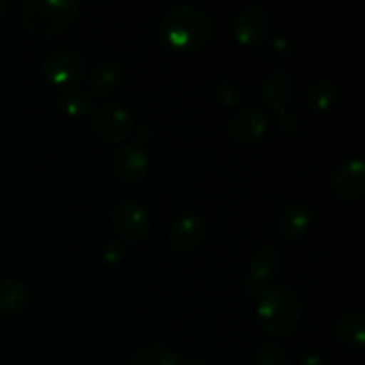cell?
Returning a JSON list of instances; mask_svg holds the SVG:
<instances>
[{
	"instance_id": "ac0fdd59",
	"label": "cell",
	"mask_w": 365,
	"mask_h": 365,
	"mask_svg": "<svg viewBox=\"0 0 365 365\" xmlns=\"http://www.w3.org/2000/svg\"><path fill=\"white\" fill-rule=\"evenodd\" d=\"M337 102V86L331 78L319 77L312 81L307 89V103L316 113H327Z\"/></svg>"
},
{
	"instance_id": "8992f818",
	"label": "cell",
	"mask_w": 365,
	"mask_h": 365,
	"mask_svg": "<svg viewBox=\"0 0 365 365\" xmlns=\"http://www.w3.org/2000/svg\"><path fill=\"white\" fill-rule=\"evenodd\" d=\"M86 71V61L71 48H57L43 61L45 78L53 86H71L82 78Z\"/></svg>"
},
{
	"instance_id": "d6986e66",
	"label": "cell",
	"mask_w": 365,
	"mask_h": 365,
	"mask_svg": "<svg viewBox=\"0 0 365 365\" xmlns=\"http://www.w3.org/2000/svg\"><path fill=\"white\" fill-rule=\"evenodd\" d=\"M59 107L63 113H66L71 118L88 116L93 110V98L84 89L68 88L66 91L61 93Z\"/></svg>"
},
{
	"instance_id": "9a60e30c",
	"label": "cell",
	"mask_w": 365,
	"mask_h": 365,
	"mask_svg": "<svg viewBox=\"0 0 365 365\" xmlns=\"http://www.w3.org/2000/svg\"><path fill=\"white\" fill-rule=\"evenodd\" d=\"M121 78H123V73L116 63L96 64L88 78L89 93L95 95L96 98H107L120 88Z\"/></svg>"
},
{
	"instance_id": "484cf974",
	"label": "cell",
	"mask_w": 365,
	"mask_h": 365,
	"mask_svg": "<svg viewBox=\"0 0 365 365\" xmlns=\"http://www.w3.org/2000/svg\"><path fill=\"white\" fill-rule=\"evenodd\" d=\"M299 365H324V360L323 356L317 355V353H309V355L303 356Z\"/></svg>"
},
{
	"instance_id": "603a6c76",
	"label": "cell",
	"mask_w": 365,
	"mask_h": 365,
	"mask_svg": "<svg viewBox=\"0 0 365 365\" xmlns=\"http://www.w3.org/2000/svg\"><path fill=\"white\" fill-rule=\"evenodd\" d=\"M278 121H280V128L285 135H294L299 130L298 116L294 113H291V110H285L284 114H280Z\"/></svg>"
},
{
	"instance_id": "2e32d148",
	"label": "cell",
	"mask_w": 365,
	"mask_h": 365,
	"mask_svg": "<svg viewBox=\"0 0 365 365\" xmlns=\"http://www.w3.org/2000/svg\"><path fill=\"white\" fill-rule=\"evenodd\" d=\"M337 337L346 348L362 349L365 346V312L364 310H349L339 319Z\"/></svg>"
},
{
	"instance_id": "e0dca14e",
	"label": "cell",
	"mask_w": 365,
	"mask_h": 365,
	"mask_svg": "<svg viewBox=\"0 0 365 365\" xmlns=\"http://www.w3.org/2000/svg\"><path fill=\"white\" fill-rule=\"evenodd\" d=\"M29 302L27 289L13 278H0V316H13L25 309Z\"/></svg>"
},
{
	"instance_id": "ffe728a7",
	"label": "cell",
	"mask_w": 365,
	"mask_h": 365,
	"mask_svg": "<svg viewBox=\"0 0 365 365\" xmlns=\"http://www.w3.org/2000/svg\"><path fill=\"white\" fill-rule=\"evenodd\" d=\"M130 365H178V359L168 346L150 344L132 356Z\"/></svg>"
},
{
	"instance_id": "ba28073f",
	"label": "cell",
	"mask_w": 365,
	"mask_h": 365,
	"mask_svg": "<svg viewBox=\"0 0 365 365\" xmlns=\"http://www.w3.org/2000/svg\"><path fill=\"white\" fill-rule=\"evenodd\" d=\"M271 31V16L264 7L246 6L234 20V34L245 46H260Z\"/></svg>"
},
{
	"instance_id": "7a4b0ae2",
	"label": "cell",
	"mask_w": 365,
	"mask_h": 365,
	"mask_svg": "<svg viewBox=\"0 0 365 365\" xmlns=\"http://www.w3.org/2000/svg\"><path fill=\"white\" fill-rule=\"evenodd\" d=\"M163 34L171 48L192 53L209 43L212 36V24L198 7L178 6L164 16Z\"/></svg>"
},
{
	"instance_id": "52a82bcc",
	"label": "cell",
	"mask_w": 365,
	"mask_h": 365,
	"mask_svg": "<svg viewBox=\"0 0 365 365\" xmlns=\"http://www.w3.org/2000/svg\"><path fill=\"white\" fill-rule=\"evenodd\" d=\"M267 116L255 106H242L232 116L228 123V134L239 146H253L264 138L267 130Z\"/></svg>"
},
{
	"instance_id": "4316f807",
	"label": "cell",
	"mask_w": 365,
	"mask_h": 365,
	"mask_svg": "<svg viewBox=\"0 0 365 365\" xmlns=\"http://www.w3.org/2000/svg\"><path fill=\"white\" fill-rule=\"evenodd\" d=\"M152 139V132H150L148 127H139L138 130H135V145L138 143H146Z\"/></svg>"
},
{
	"instance_id": "d4e9b609",
	"label": "cell",
	"mask_w": 365,
	"mask_h": 365,
	"mask_svg": "<svg viewBox=\"0 0 365 365\" xmlns=\"http://www.w3.org/2000/svg\"><path fill=\"white\" fill-rule=\"evenodd\" d=\"M266 287L267 285L259 284V282L253 280L252 277H246L245 280H242V291H245L246 296H250V298H259Z\"/></svg>"
},
{
	"instance_id": "5b68a950",
	"label": "cell",
	"mask_w": 365,
	"mask_h": 365,
	"mask_svg": "<svg viewBox=\"0 0 365 365\" xmlns=\"http://www.w3.org/2000/svg\"><path fill=\"white\" fill-rule=\"evenodd\" d=\"M110 225L125 242H138L148 234L150 214L135 200H121L110 212Z\"/></svg>"
},
{
	"instance_id": "9c48e42d",
	"label": "cell",
	"mask_w": 365,
	"mask_h": 365,
	"mask_svg": "<svg viewBox=\"0 0 365 365\" xmlns=\"http://www.w3.org/2000/svg\"><path fill=\"white\" fill-rule=\"evenodd\" d=\"M331 187L346 202H356L365 195V164L360 157L344 160L331 175Z\"/></svg>"
},
{
	"instance_id": "7c38bea8",
	"label": "cell",
	"mask_w": 365,
	"mask_h": 365,
	"mask_svg": "<svg viewBox=\"0 0 365 365\" xmlns=\"http://www.w3.org/2000/svg\"><path fill=\"white\" fill-rule=\"evenodd\" d=\"M148 153L135 143L120 146L113 157V170L125 182H138L148 171Z\"/></svg>"
},
{
	"instance_id": "6da1fadb",
	"label": "cell",
	"mask_w": 365,
	"mask_h": 365,
	"mask_svg": "<svg viewBox=\"0 0 365 365\" xmlns=\"http://www.w3.org/2000/svg\"><path fill=\"white\" fill-rule=\"evenodd\" d=\"M257 299V317L264 331L273 337H289L298 328L302 303L294 289L284 284L267 285Z\"/></svg>"
},
{
	"instance_id": "277c9868",
	"label": "cell",
	"mask_w": 365,
	"mask_h": 365,
	"mask_svg": "<svg viewBox=\"0 0 365 365\" xmlns=\"http://www.w3.org/2000/svg\"><path fill=\"white\" fill-rule=\"evenodd\" d=\"M91 127L103 143H120L134 128V120L127 107L116 102H106L91 113Z\"/></svg>"
},
{
	"instance_id": "cb8c5ba5",
	"label": "cell",
	"mask_w": 365,
	"mask_h": 365,
	"mask_svg": "<svg viewBox=\"0 0 365 365\" xmlns=\"http://www.w3.org/2000/svg\"><path fill=\"white\" fill-rule=\"evenodd\" d=\"M123 246L120 242H109V245L103 248L102 257H103V262L106 264H116L118 260L123 257Z\"/></svg>"
},
{
	"instance_id": "44dd1931",
	"label": "cell",
	"mask_w": 365,
	"mask_h": 365,
	"mask_svg": "<svg viewBox=\"0 0 365 365\" xmlns=\"http://www.w3.org/2000/svg\"><path fill=\"white\" fill-rule=\"evenodd\" d=\"M255 364L257 365H291V356H289V351L280 344V342L267 341L257 346Z\"/></svg>"
},
{
	"instance_id": "4fadbf2b",
	"label": "cell",
	"mask_w": 365,
	"mask_h": 365,
	"mask_svg": "<svg viewBox=\"0 0 365 365\" xmlns=\"http://www.w3.org/2000/svg\"><path fill=\"white\" fill-rule=\"evenodd\" d=\"M310 225H312L310 210L305 205H302V203H289V205H285V209L280 214V220H278L280 234L287 241L302 239L310 230Z\"/></svg>"
},
{
	"instance_id": "30bf717a",
	"label": "cell",
	"mask_w": 365,
	"mask_h": 365,
	"mask_svg": "<svg viewBox=\"0 0 365 365\" xmlns=\"http://www.w3.org/2000/svg\"><path fill=\"white\" fill-rule=\"evenodd\" d=\"M207 237V225L198 214H184L170 228L168 242L175 252H191Z\"/></svg>"
},
{
	"instance_id": "5bb4252c",
	"label": "cell",
	"mask_w": 365,
	"mask_h": 365,
	"mask_svg": "<svg viewBox=\"0 0 365 365\" xmlns=\"http://www.w3.org/2000/svg\"><path fill=\"white\" fill-rule=\"evenodd\" d=\"M282 267V257L271 246H260L259 250L252 253L248 262V277L257 280L259 284L266 285L267 282L273 280Z\"/></svg>"
},
{
	"instance_id": "83f0119b",
	"label": "cell",
	"mask_w": 365,
	"mask_h": 365,
	"mask_svg": "<svg viewBox=\"0 0 365 365\" xmlns=\"http://www.w3.org/2000/svg\"><path fill=\"white\" fill-rule=\"evenodd\" d=\"M184 365H209V364H205L203 360H198V359H191V360H187Z\"/></svg>"
},
{
	"instance_id": "f1b7e54d",
	"label": "cell",
	"mask_w": 365,
	"mask_h": 365,
	"mask_svg": "<svg viewBox=\"0 0 365 365\" xmlns=\"http://www.w3.org/2000/svg\"><path fill=\"white\" fill-rule=\"evenodd\" d=\"M7 9V4L6 2H0V14H4V11Z\"/></svg>"
},
{
	"instance_id": "3957f363",
	"label": "cell",
	"mask_w": 365,
	"mask_h": 365,
	"mask_svg": "<svg viewBox=\"0 0 365 365\" xmlns=\"http://www.w3.org/2000/svg\"><path fill=\"white\" fill-rule=\"evenodd\" d=\"M78 9L77 0H27L20 7V20L29 34L53 38L73 24Z\"/></svg>"
},
{
	"instance_id": "8fae6325",
	"label": "cell",
	"mask_w": 365,
	"mask_h": 365,
	"mask_svg": "<svg viewBox=\"0 0 365 365\" xmlns=\"http://www.w3.org/2000/svg\"><path fill=\"white\" fill-rule=\"evenodd\" d=\"M294 93V78L285 70H273L264 77L260 86V95L264 102L280 116L287 110V106Z\"/></svg>"
},
{
	"instance_id": "7402d4cb",
	"label": "cell",
	"mask_w": 365,
	"mask_h": 365,
	"mask_svg": "<svg viewBox=\"0 0 365 365\" xmlns=\"http://www.w3.org/2000/svg\"><path fill=\"white\" fill-rule=\"evenodd\" d=\"M217 98L225 106H235L239 102V88L230 81H221L217 84Z\"/></svg>"
}]
</instances>
